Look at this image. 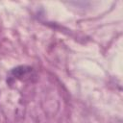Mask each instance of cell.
Wrapping results in <instances>:
<instances>
[{"mask_svg":"<svg viewBox=\"0 0 123 123\" xmlns=\"http://www.w3.org/2000/svg\"><path fill=\"white\" fill-rule=\"evenodd\" d=\"M33 75V68L30 66H17L13 68L10 72L9 79H12V81L14 80H27L30 79V77Z\"/></svg>","mask_w":123,"mask_h":123,"instance_id":"obj_1","label":"cell"}]
</instances>
